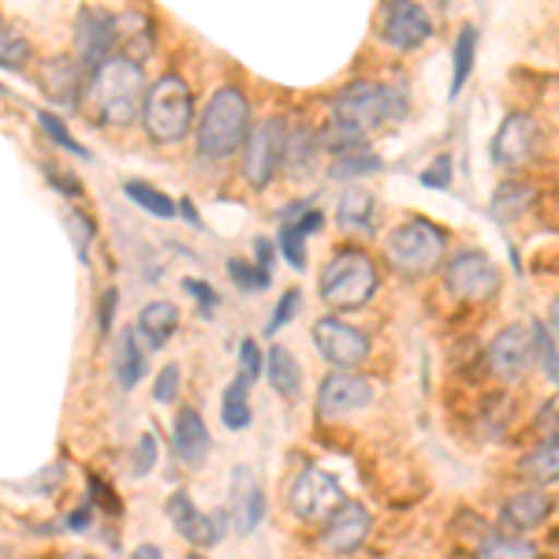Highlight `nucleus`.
<instances>
[{
	"label": "nucleus",
	"mask_w": 559,
	"mask_h": 559,
	"mask_svg": "<svg viewBox=\"0 0 559 559\" xmlns=\"http://www.w3.org/2000/svg\"><path fill=\"white\" fill-rule=\"evenodd\" d=\"M38 123H41V131L49 134V139L57 142L60 150H68L71 157H83V160H90V150H86V146H83V142H79V139H71L68 123L60 120V116H52V112H45V108H41V112H38Z\"/></svg>",
	"instance_id": "obj_36"
},
{
	"label": "nucleus",
	"mask_w": 559,
	"mask_h": 559,
	"mask_svg": "<svg viewBox=\"0 0 559 559\" xmlns=\"http://www.w3.org/2000/svg\"><path fill=\"white\" fill-rule=\"evenodd\" d=\"M112 313H116V287H108V292H105V310H102V332H108Z\"/></svg>",
	"instance_id": "obj_47"
},
{
	"label": "nucleus",
	"mask_w": 559,
	"mask_h": 559,
	"mask_svg": "<svg viewBox=\"0 0 559 559\" xmlns=\"http://www.w3.org/2000/svg\"><path fill=\"white\" fill-rule=\"evenodd\" d=\"M191 559H205V556H191Z\"/></svg>",
	"instance_id": "obj_54"
},
{
	"label": "nucleus",
	"mask_w": 559,
	"mask_h": 559,
	"mask_svg": "<svg viewBox=\"0 0 559 559\" xmlns=\"http://www.w3.org/2000/svg\"><path fill=\"white\" fill-rule=\"evenodd\" d=\"M49 179H52V183H60V187H64V194H68V198H79V194H83V187H79V183H75V179H71V176L49 173Z\"/></svg>",
	"instance_id": "obj_48"
},
{
	"label": "nucleus",
	"mask_w": 559,
	"mask_h": 559,
	"mask_svg": "<svg viewBox=\"0 0 559 559\" xmlns=\"http://www.w3.org/2000/svg\"><path fill=\"white\" fill-rule=\"evenodd\" d=\"M153 466H157V437H153V432H142L139 444H134V455H131V474L146 477Z\"/></svg>",
	"instance_id": "obj_39"
},
{
	"label": "nucleus",
	"mask_w": 559,
	"mask_h": 559,
	"mask_svg": "<svg viewBox=\"0 0 559 559\" xmlns=\"http://www.w3.org/2000/svg\"><path fill=\"white\" fill-rule=\"evenodd\" d=\"M432 23L418 0H381V38L400 52H414L429 41Z\"/></svg>",
	"instance_id": "obj_12"
},
{
	"label": "nucleus",
	"mask_w": 559,
	"mask_h": 559,
	"mask_svg": "<svg viewBox=\"0 0 559 559\" xmlns=\"http://www.w3.org/2000/svg\"><path fill=\"white\" fill-rule=\"evenodd\" d=\"M421 183H426L429 191H448V187H452V157L432 160L426 173H421Z\"/></svg>",
	"instance_id": "obj_43"
},
{
	"label": "nucleus",
	"mask_w": 559,
	"mask_h": 559,
	"mask_svg": "<svg viewBox=\"0 0 559 559\" xmlns=\"http://www.w3.org/2000/svg\"><path fill=\"white\" fill-rule=\"evenodd\" d=\"M221 418H224V426H228L231 432H239V429L250 426L254 411H250V388L242 384V381H231L228 388H224Z\"/></svg>",
	"instance_id": "obj_30"
},
{
	"label": "nucleus",
	"mask_w": 559,
	"mask_h": 559,
	"mask_svg": "<svg viewBox=\"0 0 559 559\" xmlns=\"http://www.w3.org/2000/svg\"><path fill=\"white\" fill-rule=\"evenodd\" d=\"M548 511H552V500H548L540 489H522L515 496H508L500 508V530L508 534H530V530L545 526Z\"/></svg>",
	"instance_id": "obj_19"
},
{
	"label": "nucleus",
	"mask_w": 559,
	"mask_h": 559,
	"mask_svg": "<svg viewBox=\"0 0 559 559\" xmlns=\"http://www.w3.org/2000/svg\"><path fill=\"white\" fill-rule=\"evenodd\" d=\"M123 194H128L139 210L160 216V221H173V216L179 213V202H173V198H168L165 191H157V187L142 183V179H128V183H123Z\"/></svg>",
	"instance_id": "obj_29"
},
{
	"label": "nucleus",
	"mask_w": 559,
	"mask_h": 559,
	"mask_svg": "<svg viewBox=\"0 0 559 559\" xmlns=\"http://www.w3.org/2000/svg\"><path fill=\"white\" fill-rule=\"evenodd\" d=\"M534 366V329L530 324H508L489 340V369L492 377L515 384Z\"/></svg>",
	"instance_id": "obj_13"
},
{
	"label": "nucleus",
	"mask_w": 559,
	"mask_h": 559,
	"mask_svg": "<svg viewBox=\"0 0 559 559\" xmlns=\"http://www.w3.org/2000/svg\"><path fill=\"white\" fill-rule=\"evenodd\" d=\"M340 503H347V492L340 489L336 477L329 471H321V466H302V471L287 481V508L302 522L329 519Z\"/></svg>",
	"instance_id": "obj_8"
},
{
	"label": "nucleus",
	"mask_w": 559,
	"mask_h": 559,
	"mask_svg": "<svg viewBox=\"0 0 559 559\" xmlns=\"http://www.w3.org/2000/svg\"><path fill=\"white\" fill-rule=\"evenodd\" d=\"M265 377L273 384V392L280 400L287 403H299L302 400V369H299V358L292 355L287 347H269L265 355Z\"/></svg>",
	"instance_id": "obj_22"
},
{
	"label": "nucleus",
	"mask_w": 559,
	"mask_h": 559,
	"mask_svg": "<svg viewBox=\"0 0 559 559\" xmlns=\"http://www.w3.org/2000/svg\"><path fill=\"white\" fill-rule=\"evenodd\" d=\"M280 254H284V261L295 269V273L306 269V236L287 221H284V228H280Z\"/></svg>",
	"instance_id": "obj_38"
},
{
	"label": "nucleus",
	"mask_w": 559,
	"mask_h": 559,
	"mask_svg": "<svg viewBox=\"0 0 559 559\" xmlns=\"http://www.w3.org/2000/svg\"><path fill=\"white\" fill-rule=\"evenodd\" d=\"M287 153V120L284 116H265L261 123H254L242 142V176L250 187H269L276 176V168L284 165Z\"/></svg>",
	"instance_id": "obj_7"
},
{
	"label": "nucleus",
	"mask_w": 559,
	"mask_h": 559,
	"mask_svg": "<svg viewBox=\"0 0 559 559\" xmlns=\"http://www.w3.org/2000/svg\"><path fill=\"white\" fill-rule=\"evenodd\" d=\"M474 559H540V556L526 537L496 530V534L481 537V545L474 548Z\"/></svg>",
	"instance_id": "obj_27"
},
{
	"label": "nucleus",
	"mask_w": 559,
	"mask_h": 559,
	"mask_svg": "<svg viewBox=\"0 0 559 559\" xmlns=\"http://www.w3.org/2000/svg\"><path fill=\"white\" fill-rule=\"evenodd\" d=\"M179 395V366H165L157 373V381H153V400L157 403H173Z\"/></svg>",
	"instance_id": "obj_42"
},
{
	"label": "nucleus",
	"mask_w": 559,
	"mask_h": 559,
	"mask_svg": "<svg viewBox=\"0 0 559 559\" xmlns=\"http://www.w3.org/2000/svg\"><path fill=\"white\" fill-rule=\"evenodd\" d=\"M60 559H94V556H86V552H68V556H60Z\"/></svg>",
	"instance_id": "obj_52"
},
{
	"label": "nucleus",
	"mask_w": 559,
	"mask_h": 559,
	"mask_svg": "<svg viewBox=\"0 0 559 559\" xmlns=\"http://www.w3.org/2000/svg\"><path fill=\"white\" fill-rule=\"evenodd\" d=\"M228 276H231V284L242 287V292H265L269 280H273V269L258 265V261L231 258V261H228Z\"/></svg>",
	"instance_id": "obj_33"
},
{
	"label": "nucleus",
	"mask_w": 559,
	"mask_h": 559,
	"mask_svg": "<svg viewBox=\"0 0 559 559\" xmlns=\"http://www.w3.org/2000/svg\"><path fill=\"white\" fill-rule=\"evenodd\" d=\"M250 134V102L247 94L236 86H221L210 97L202 112V123L194 131L198 142V157L205 160H224L231 157Z\"/></svg>",
	"instance_id": "obj_3"
},
{
	"label": "nucleus",
	"mask_w": 559,
	"mask_h": 559,
	"mask_svg": "<svg viewBox=\"0 0 559 559\" xmlns=\"http://www.w3.org/2000/svg\"><path fill=\"white\" fill-rule=\"evenodd\" d=\"M134 559H160V552L153 545H142L139 552H134Z\"/></svg>",
	"instance_id": "obj_50"
},
{
	"label": "nucleus",
	"mask_w": 559,
	"mask_h": 559,
	"mask_svg": "<svg viewBox=\"0 0 559 559\" xmlns=\"http://www.w3.org/2000/svg\"><path fill=\"white\" fill-rule=\"evenodd\" d=\"M236 366H239L236 381H242L247 388L254 384V381H261V373H265V358H261V347L254 344V340H242V344H239Z\"/></svg>",
	"instance_id": "obj_37"
},
{
	"label": "nucleus",
	"mask_w": 559,
	"mask_h": 559,
	"mask_svg": "<svg viewBox=\"0 0 559 559\" xmlns=\"http://www.w3.org/2000/svg\"><path fill=\"white\" fill-rule=\"evenodd\" d=\"M142 373H146V350L139 344V329H123L116 336V381L131 392L142 381Z\"/></svg>",
	"instance_id": "obj_24"
},
{
	"label": "nucleus",
	"mask_w": 559,
	"mask_h": 559,
	"mask_svg": "<svg viewBox=\"0 0 559 559\" xmlns=\"http://www.w3.org/2000/svg\"><path fill=\"white\" fill-rule=\"evenodd\" d=\"M68 231L75 236L79 258L86 261V254H90V239H94V224H90V216H83L79 210H68Z\"/></svg>",
	"instance_id": "obj_41"
},
{
	"label": "nucleus",
	"mask_w": 559,
	"mask_h": 559,
	"mask_svg": "<svg viewBox=\"0 0 559 559\" xmlns=\"http://www.w3.org/2000/svg\"><path fill=\"white\" fill-rule=\"evenodd\" d=\"M179 213L187 216V224H202V221H198V213H194V205H191V202H179Z\"/></svg>",
	"instance_id": "obj_49"
},
{
	"label": "nucleus",
	"mask_w": 559,
	"mask_h": 559,
	"mask_svg": "<svg viewBox=\"0 0 559 559\" xmlns=\"http://www.w3.org/2000/svg\"><path fill=\"white\" fill-rule=\"evenodd\" d=\"M373 216H377V198L362 191V187H347L344 198L336 205V221L344 231H373Z\"/></svg>",
	"instance_id": "obj_25"
},
{
	"label": "nucleus",
	"mask_w": 559,
	"mask_h": 559,
	"mask_svg": "<svg viewBox=\"0 0 559 559\" xmlns=\"http://www.w3.org/2000/svg\"><path fill=\"white\" fill-rule=\"evenodd\" d=\"M552 329H556V336H559V299L552 302Z\"/></svg>",
	"instance_id": "obj_51"
},
{
	"label": "nucleus",
	"mask_w": 559,
	"mask_h": 559,
	"mask_svg": "<svg viewBox=\"0 0 559 559\" xmlns=\"http://www.w3.org/2000/svg\"><path fill=\"white\" fill-rule=\"evenodd\" d=\"M444 287L459 302H489L500 295V273L481 250H459L444 269Z\"/></svg>",
	"instance_id": "obj_9"
},
{
	"label": "nucleus",
	"mask_w": 559,
	"mask_h": 559,
	"mask_svg": "<svg viewBox=\"0 0 559 559\" xmlns=\"http://www.w3.org/2000/svg\"><path fill=\"white\" fill-rule=\"evenodd\" d=\"M86 102L94 108V116L108 128H128L142 116V105H146V75H142V64L134 57H108L102 68L90 71L86 83Z\"/></svg>",
	"instance_id": "obj_2"
},
{
	"label": "nucleus",
	"mask_w": 559,
	"mask_h": 559,
	"mask_svg": "<svg viewBox=\"0 0 559 559\" xmlns=\"http://www.w3.org/2000/svg\"><path fill=\"white\" fill-rule=\"evenodd\" d=\"M41 90L49 102L71 108L83 97V64H75L71 57H57L41 64Z\"/></svg>",
	"instance_id": "obj_21"
},
{
	"label": "nucleus",
	"mask_w": 559,
	"mask_h": 559,
	"mask_svg": "<svg viewBox=\"0 0 559 559\" xmlns=\"http://www.w3.org/2000/svg\"><path fill=\"white\" fill-rule=\"evenodd\" d=\"M183 287H187V292L194 295L198 310H202L205 318H213V313H216V306H221V295H216L213 287L205 284V280H183Z\"/></svg>",
	"instance_id": "obj_44"
},
{
	"label": "nucleus",
	"mask_w": 559,
	"mask_h": 559,
	"mask_svg": "<svg viewBox=\"0 0 559 559\" xmlns=\"http://www.w3.org/2000/svg\"><path fill=\"white\" fill-rule=\"evenodd\" d=\"M556 90H559V79H556Z\"/></svg>",
	"instance_id": "obj_55"
},
{
	"label": "nucleus",
	"mask_w": 559,
	"mask_h": 559,
	"mask_svg": "<svg viewBox=\"0 0 559 559\" xmlns=\"http://www.w3.org/2000/svg\"><path fill=\"white\" fill-rule=\"evenodd\" d=\"M90 522H94V503H83V508L71 511L64 526H68V530H90Z\"/></svg>",
	"instance_id": "obj_45"
},
{
	"label": "nucleus",
	"mask_w": 559,
	"mask_h": 559,
	"mask_svg": "<svg viewBox=\"0 0 559 559\" xmlns=\"http://www.w3.org/2000/svg\"><path fill=\"white\" fill-rule=\"evenodd\" d=\"M168 519H173V526L191 540L194 548H213L216 540L224 537V530H228V515L224 511H213V515H202V511L194 508V500L187 492H173L165 503Z\"/></svg>",
	"instance_id": "obj_17"
},
{
	"label": "nucleus",
	"mask_w": 559,
	"mask_h": 559,
	"mask_svg": "<svg viewBox=\"0 0 559 559\" xmlns=\"http://www.w3.org/2000/svg\"><path fill=\"white\" fill-rule=\"evenodd\" d=\"M299 306H302V292L299 287H292V292H284L280 295V302H276V313H273V321H269V332H280L287 321L299 313Z\"/></svg>",
	"instance_id": "obj_40"
},
{
	"label": "nucleus",
	"mask_w": 559,
	"mask_h": 559,
	"mask_svg": "<svg viewBox=\"0 0 559 559\" xmlns=\"http://www.w3.org/2000/svg\"><path fill=\"white\" fill-rule=\"evenodd\" d=\"M537 139H540V128L534 116L526 112H511L500 120L496 128V139H492V160L496 168H522L530 165L537 150Z\"/></svg>",
	"instance_id": "obj_16"
},
{
	"label": "nucleus",
	"mask_w": 559,
	"mask_h": 559,
	"mask_svg": "<svg viewBox=\"0 0 559 559\" xmlns=\"http://www.w3.org/2000/svg\"><path fill=\"white\" fill-rule=\"evenodd\" d=\"M194 123V94L179 75H160L146 90V105H142V128L153 142L173 146L187 139Z\"/></svg>",
	"instance_id": "obj_5"
},
{
	"label": "nucleus",
	"mask_w": 559,
	"mask_h": 559,
	"mask_svg": "<svg viewBox=\"0 0 559 559\" xmlns=\"http://www.w3.org/2000/svg\"><path fill=\"white\" fill-rule=\"evenodd\" d=\"M31 60V41L12 23H0V68H23Z\"/></svg>",
	"instance_id": "obj_34"
},
{
	"label": "nucleus",
	"mask_w": 559,
	"mask_h": 559,
	"mask_svg": "<svg viewBox=\"0 0 559 559\" xmlns=\"http://www.w3.org/2000/svg\"><path fill=\"white\" fill-rule=\"evenodd\" d=\"M381 173V160L373 157V153L366 150H347L336 157V165H332V176L336 179H355V176H373Z\"/></svg>",
	"instance_id": "obj_35"
},
{
	"label": "nucleus",
	"mask_w": 559,
	"mask_h": 559,
	"mask_svg": "<svg viewBox=\"0 0 559 559\" xmlns=\"http://www.w3.org/2000/svg\"><path fill=\"white\" fill-rule=\"evenodd\" d=\"M254 261H258V265H265V269H273V242L258 239L254 242Z\"/></svg>",
	"instance_id": "obj_46"
},
{
	"label": "nucleus",
	"mask_w": 559,
	"mask_h": 559,
	"mask_svg": "<svg viewBox=\"0 0 559 559\" xmlns=\"http://www.w3.org/2000/svg\"><path fill=\"white\" fill-rule=\"evenodd\" d=\"M4 94H8V90H4V86H0V97H4Z\"/></svg>",
	"instance_id": "obj_53"
},
{
	"label": "nucleus",
	"mask_w": 559,
	"mask_h": 559,
	"mask_svg": "<svg viewBox=\"0 0 559 559\" xmlns=\"http://www.w3.org/2000/svg\"><path fill=\"white\" fill-rule=\"evenodd\" d=\"M534 202H537V194L530 183H500L492 194V216L503 224H511V221H519Z\"/></svg>",
	"instance_id": "obj_28"
},
{
	"label": "nucleus",
	"mask_w": 559,
	"mask_h": 559,
	"mask_svg": "<svg viewBox=\"0 0 559 559\" xmlns=\"http://www.w3.org/2000/svg\"><path fill=\"white\" fill-rule=\"evenodd\" d=\"M173 448L187 466H202L205 459H210L213 440H210V429H205V418L194 407H179L173 421Z\"/></svg>",
	"instance_id": "obj_20"
},
{
	"label": "nucleus",
	"mask_w": 559,
	"mask_h": 559,
	"mask_svg": "<svg viewBox=\"0 0 559 559\" xmlns=\"http://www.w3.org/2000/svg\"><path fill=\"white\" fill-rule=\"evenodd\" d=\"M403 112H407V102H403L400 90L358 79V83L340 90L336 102H332V131L324 134V142L340 153L362 150L369 134L400 123Z\"/></svg>",
	"instance_id": "obj_1"
},
{
	"label": "nucleus",
	"mask_w": 559,
	"mask_h": 559,
	"mask_svg": "<svg viewBox=\"0 0 559 559\" xmlns=\"http://www.w3.org/2000/svg\"><path fill=\"white\" fill-rule=\"evenodd\" d=\"M261 519H265V492L250 466H236L231 471V526L239 534H254Z\"/></svg>",
	"instance_id": "obj_18"
},
{
	"label": "nucleus",
	"mask_w": 559,
	"mask_h": 559,
	"mask_svg": "<svg viewBox=\"0 0 559 559\" xmlns=\"http://www.w3.org/2000/svg\"><path fill=\"white\" fill-rule=\"evenodd\" d=\"M530 329H534V358L540 362V369H545L548 384H559V347H556V336L540 321H534Z\"/></svg>",
	"instance_id": "obj_32"
},
{
	"label": "nucleus",
	"mask_w": 559,
	"mask_h": 559,
	"mask_svg": "<svg viewBox=\"0 0 559 559\" xmlns=\"http://www.w3.org/2000/svg\"><path fill=\"white\" fill-rule=\"evenodd\" d=\"M377 295V265L366 250L344 247L321 269V302L329 310H362Z\"/></svg>",
	"instance_id": "obj_4"
},
{
	"label": "nucleus",
	"mask_w": 559,
	"mask_h": 559,
	"mask_svg": "<svg viewBox=\"0 0 559 559\" xmlns=\"http://www.w3.org/2000/svg\"><path fill=\"white\" fill-rule=\"evenodd\" d=\"M377 388L358 369H336L321 381L318 392V414L321 418H350V414L366 411L373 403Z\"/></svg>",
	"instance_id": "obj_11"
},
{
	"label": "nucleus",
	"mask_w": 559,
	"mask_h": 559,
	"mask_svg": "<svg viewBox=\"0 0 559 559\" xmlns=\"http://www.w3.org/2000/svg\"><path fill=\"white\" fill-rule=\"evenodd\" d=\"M522 477L537 485H548V481H559V432H552L548 440H540L537 448H530L519 463Z\"/></svg>",
	"instance_id": "obj_26"
},
{
	"label": "nucleus",
	"mask_w": 559,
	"mask_h": 559,
	"mask_svg": "<svg viewBox=\"0 0 559 559\" xmlns=\"http://www.w3.org/2000/svg\"><path fill=\"white\" fill-rule=\"evenodd\" d=\"M444 250H448L444 231H440L437 224L421 221V216L403 221L400 228H392V231H388V239H384V258L400 276L437 273L440 261H444Z\"/></svg>",
	"instance_id": "obj_6"
},
{
	"label": "nucleus",
	"mask_w": 559,
	"mask_h": 559,
	"mask_svg": "<svg viewBox=\"0 0 559 559\" xmlns=\"http://www.w3.org/2000/svg\"><path fill=\"white\" fill-rule=\"evenodd\" d=\"M369 530H373V519H369V511L362 508V503L347 500V503H340V508L332 511L329 519H324L318 545L329 556H355L358 548L366 545Z\"/></svg>",
	"instance_id": "obj_15"
},
{
	"label": "nucleus",
	"mask_w": 559,
	"mask_h": 559,
	"mask_svg": "<svg viewBox=\"0 0 559 559\" xmlns=\"http://www.w3.org/2000/svg\"><path fill=\"white\" fill-rule=\"evenodd\" d=\"M313 347H318L324 362H332L336 369H358L369 358V336L340 318L313 321Z\"/></svg>",
	"instance_id": "obj_10"
},
{
	"label": "nucleus",
	"mask_w": 559,
	"mask_h": 559,
	"mask_svg": "<svg viewBox=\"0 0 559 559\" xmlns=\"http://www.w3.org/2000/svg\"><path fill=\"white\" fill-rule=\"evenodd\" d=\"M477 60V31L474 26H463L455 38V57H452V97H459V90L466 86Z\"/></svg>",
	"instance_id": "obj_31"
},
{
	"label": "nucleus",
	"mask_w": 559,
	"mask_h": 559,
	"mask_svg": "<svg viewBox=\"0 0 559 559\" xmlns=\"http://www.w3.org/2000/svg\"><path fill=\"white\" fill-rule=\"evenodd\" d=\"M116 41H120V20L105 8H83L75 20V45L79 57H83V68L94 71L102 68L108 57H116Z\"/></svg>",
	"instance_id": "obj_14"
},
{
	"label": "nucleus",
	"mask_w": 559,
	"mask_h": 559,
	"mask_svg": "<svg viewBox=\"0 0 559 559\" xmlns=\"http://www.w3.org/2000/svg\"><path fill=\"white\" fill-rule=\"evenodd\" d=\"M134 329L142 332V340H146L153 350H160L168 340H173V332L179 329V310L173 302H150V306H142Z\"/></svg>",
	"instance_id": "obj_23"
}]
</instances>
